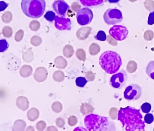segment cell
<instances>
[{"mask_svg": "<svg viewBox=\"0 0 154 131\" xmlns=\"http://www.w3.org/2000/svg\"><path fill=\"white\" fill-rule=\"evenodd\" d=\"M143 118L140 110L131 106L121 108L118 112V120L127 131H144L145 124Z\"/></svg>", "mask_w": 154, "mask_h": 131, "instance_id": "6da1fadb", "label": "cell"}, {"mask_svg": "<svg viewBox=\"0 0 154 131\" xmlns=\"http://www.w3.org/2000/svg\"><path fill=\"white\" fill-rule=\"evenodd\" d=\"M84 123L87 129L90 131H116V126L113 122L107 118L97 114L87 115L84 119Z\"/></svg>", "mask_w": 154, "mask_h": 131, "instance_id": "7a4b0ae2", "label": "cell"}, {"mask_svg": "<svg viewBox=\"0 0 154 131\" xmlns=\"http://www.w3.org/2000/svg\"><path fill=\"white\" fill-rule=\"evenodd\" d=\"M99 63L106 73L113 74L118 71L123 63L119 54L113 51H109L101 54Z\"/></svg>", "mask_w": 154, "mask_h": 131, "instance_id": "3957f363", "label": "cell"}, {"mask_svg": "<svg viewBox=\"0 0 154 131\" xmlns=\"http://www.w3.org/2000/svg\"><path fill=\"white\" fill-rule=\"evenodd\" d=\"M21 9L23 13L30 18L41 17L46 9L45 0H22Z\"/></svg>", "mask_w": 154, "mask_h": 131, "instance_id": "277c9868", "label": "cell"}, {"mask_svg": "<svg viewBox=\"0 0 154 131\" xmlns=\"http://www.w3.org/2000/svg\"><path fill=\"white\" fill-rule=\"evenodd\" d=\"M103 19L107 24L112 25L121 22L123 21V16L121 11L119 9L109 8L105 12Z\"/></svg>", "mask_w": 154, "mask_h": 131, "instance_id": "5b68a950", "label": "cell"}, {"mask_svg": "<svg viewBox=\"0 0 154 131\" xmlns=\"http://www.w3.org/2000/svg\"><path fill=\"white\" fill-rule=\"evenodd\" d=\"M128 80V76L126 72L122 69L111 76L109 84L112 88L120 90L125 85Z\"/></svg>", "mask_w": 154, "mask_h": 131, "instance_id": "8992f818", "label": "cell"}, {"mask_svg": "<svg viewBox=\"0 0 154 131\" xmlns=\"http://www.w3.org/2000/svg\"><path fill=\"white\" fill-rule=\"evenodd\" d=\"M142 89L137 84H131L126 87L124 93L125 99L129 102L137 100L141 98Z\"/></svg>", "mask_w": 154, "mask_h": 131, "instance_id": "52a82bcc", "label": "cell"}, {"mask_svg": "<svg viewBox=\"0 0 154 131\" xmlns=\"http://www.w3.org/2000/svg\"><path fill=\"white\" fill-rule=\"evenodd\" d=\"M93 14L92 11L88 7L82 8L77 11V22L82 26L88 25L92 21Z\"/></svg>", "mask_w": 154, "mask_h": 131, "instance_id": "ba28073f", "label": "cell"}, {"mask_svg": "<svg viewBox=\"0 0 154 131\" xmlns=\"http://www.w3.org/2000/svg\"><path fill=\"white\" fill-rule=\"evenodd\" d=\"M109 32L110 36L117 41L125 40L128 34L127 28L123 25H114L109 29Z\"/></svg>", "mask_w": 154, "mask_h": 131, "instance_id": "9c48e42d", "label": "cell"}, {"mask_svg": "<svg viewBox=\"0 0 154 131\" xmlns=\"http://www.w3.org/2000/svg\"><path fill=\"white\" fill-rule=\"evenodd\" d=\"M52 7L57 14L62 17H66L67 11L70 8L64 0H56L53 3Z\"/></svg>", "mask_w": 154, "mask_h": 131, "instance_id": "30bf717a", "label": "cell"}, {"mask_svg": "<svg viewBox=\"0 0 154 131\" xmlns=\"http://www.w3.org/2000/svg\"><path fill=\"white\" fill-rule=\"evenodd\" d=\"M55 26L57 30L60 31H70L71 29V20L69 18L60 17L59 15H56L55 18Z\"/></svg>", "mask_w": 154, "mask_h": 131, "instance_id": "8fae6325", "label": "cell"}, {"mask_svg": "<svg viewBox=\"0 0 154 131\" xmlns=\"http://www.w3.org/2000/svg\"><path fill=\"white\" fill-rule=\"evenodd\" d=\"M83 6L88 8H98L104 5L105 0H78Z\"/></svg>", "mask_w": 154, "mask_h": 131, "instance_id": "7c38bea8", "label": "cell"}, {"mask_svg": "<svg viewBox=\"0 0 154 131\" xmlns=\"http://www.w3.org/2000/svg\"><path fill=\"white\" fill-rule=\"evenodd\" d=\"M91 29V28L89 27L80 29L77 32V36L78 39L81 40H84L87 39L90 34Z\"/></svg>", "mask_w": 154, "mask_h": 131, "instance_id": "4fadbf2b", "label": "cell"}, {"mask_svg": "<svg viewBox=\"0 0 154 131\" xmlns=\"http://www.w3.org/2000/svg\"><path fill=\"white\" fill-rule=\"evenodd\" d=\"M146 72L150 78L154 80V61L149 62L146 66Z\"/></svg>", "mask_w": 154, "mask_h": 131, "instance_id": "5bb4252c", "label": "cell"}, {"mask_svg": "<svg viewBox=\"0 0 154 131\" xmlns=\"http://www.w3.org/2000/svg\"><path fill=\"white\" fill-rule=\"evenodd\" d=\"M76 84L78 87L80 88H83L88 82L85 77H79L76 79Z\"/></svg>", "mask_w": 154, "mask_h": 131, "instance_id": "9a60e30c", "label": "cell"}, {"mask_svg": "<svg viewBox=\"0 0 154 131\" xmlns=\"http://www.w3.org/2000/svg\"><path fill=\"white\" fill-rule=\"evenodd\" d=\"M56 14L55 12L52 11H48L44 15V18L50 22H52L55 20L56 17Z\"/></svg>", "mask_w": 154, "mask_h": 131, "instance_id": "2e32d148", "label": "cell"}, {"mask_svg": "<svg viewBox=\"0 0 154 131\" xmlns=\"http://www.w3.org/2000/svg\"><path fill=\"white\" fill-rule=\"evenodd\" d=\"M94 38L97 40L99 41H104L107 39V36L106 34L104 31H99L96 36H94Z\"/></svg>", "mask_w": 154, "mask_h": 131, "instance_id": "e0dca14e", "label": "cell"}, {"mask_svg": "<svg viewBox=\"0 0 154 131\" xmlns=\"http://www.w3.org/2000/svg\"><path fill=\"white\" fill-rule=\"evenodd\" d=\"M9 44L5 39L0 40V52H4L8 49Z\"/></svg>", "mask_w": 154, "mask_h": 131, "instance_id": "ac0fdd59", "label": "cell"}, {"mask_svg": "<svg viewBox=\"0 0 154 131\" xmlns=\"http://www.w3.org/2000/svg\"><path fill=\"white\" fill-rule=\"evenodd\" d=\"M141 110L144 113H149L152 110V105L148 103H145L141 107Z\"/></svg>", "mask_w": 154, "mask_h": 131, "instance_id": "d6986e66", "label": "cell"}, {"mask_svg": "<svg viewBox=\"0 0 154 131\" xmlns=\"http://www.w3.org/2000/svg\"><path fill=\"white\" fill-rule=\"evenodd\" d=\"M144 122L148 124H150L153 122L154 120V117L152 113H146V115L145 116Z\"/></svg>", "mask_w": 154, "mask_h": 131, "instance_id": "ffe728a7", "label": "cell"}, {"mask_svg": "<svg viewBox=\"0 0 154 131\" xmlns=\"http://www.w3.org/2000/svg\"><path fill=\"white\" fill-rule=\"evenodd\" d=\"M147 23L149 25H153L154 24V11L150 12L148 16Z\"/></svg>", "mask_w": 154, "mask_h": 131, "instance_id": "44dd1931", "label": "cell"}, {"mask_svg": "<svg viewBox=\"0 0 154 131\" xmlns=\"http://www.w3.org/2000/svg\"><path fill=\"white\" fill-rule=\"evenodd\" d=\"M9 5V4L5 2L4 1H0V12L5 10Z\"/></svg>", "mask_w": 154, "mask_h": 131, "instance_id": "7402d4cb", "label": "cell"}, {"mask_svg": "<svg viewBox=\"0 0 154 131\" xmlns=\"http://www.w3.org/2000/svg\"><path fill=\"white\" fill-rule=\"evenodd\" d=\"M82 105H83V106H84V107H85V108H86V110H84L82 111L81 113H82L83 114H84V115H85V114H89V113H91V112L89 110H88V105L89 104H88V103H82Z\"/></svg>", "mask_w": 154, "mask_h": 131, "instance_id": "603a6c76", "label": "cell"}, {"mask_svg": "<svg viewBox=\"0 0 154 131\" xmlns=\"http://www.w3.org/2000/svg\"><path fill=\"white\" fill-rule=\"evenodd\" d=\"M91 72H88V73H87V74H86V77L90 76V77H88V78H87V79H88V81H93V80H94L92 78H91Z\"/></svg>", "mask_w": 154, "mask_h": 131, "instance_id": "cb8c5ba5", "label": "cell"}, {"mask_svg": "<svg viewBox=\"0 0 154 131\" xmlns=\"http://www.w3.org/2000/svg\"><path fill=\"white\" fill-rule=\"evenodd\" d=\"M109 3H118L120 0H108Z\"/></svg>", "mask_w": 154, "mask_h": 131, "instance_id": "d4e9b609", "label": "cell"}, {"mask_svg": "<svg viewBox=\"0 0 154 131\" xmlns=\"http://www.w3.org/2000/svg\"><path fill=\"white\" fill-rule=\"evenodd\" d=\"M153 130H154V129Z\"/></svg>", "mask_w": 154, "mask_h": 131, "instance_id": "484cf974", "label": "cell"}]
</instances>
